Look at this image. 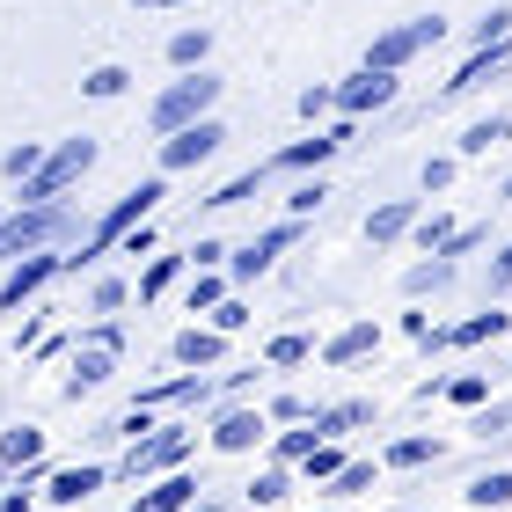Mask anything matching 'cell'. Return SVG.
Here are the masks:
<instances>
[{"label": "cell", "instance_id": "31", "mask_svg": "<svg viewBox=\"0 0 512 512\" xmlns=\"http://www.w3.org/2000/svg\"><path fill=\"white\" fill-rule=\"evenodd\" d=\"M220 300H227V278H220V271H198V278H191V315H213Z\"/></svg>", "mask_w": 512, "mask_h": 512}, {"label": "cell", "instance_id": "5", "mask_svg": "<svg viewBox=\"0 0 512 512\" xmlns=\"http://www.w3.org/2000/svg\"><path fill=\"white\" fill-rule=\"evenodd\" d=\"M447 37V15H417V22H395V30H381L374 44H366V66L374 74H403V66L417 52H432V44Z\"/></svg>", "mask_w": 512, "mask_h": 512}, {"label": "cell", "instance_id": "22", "mask_svg": "<svg viewBox=\"0 0 512 512\" xmlns=\"http://www.w3.org/2000/svg\"><path fill=\"white\" fill-rule=\"evenodd\" d=\"M359 425H374V403H337V410H315V432L330 439V447H337L344 432H359Z\"/></svg>", "mask_w": 512, "mask_h": 512}, {"label": "cell", "instance_id": "36", "mask_svg": "<svg viewBox=\"0 0 512 512\" xmlns=\"http://www.w3.org/2000/svg\"><path fill=\"white\" fill-rule=\"evenodd\" d=\"M300 469H308V476H315V483H337V476H344V454H337V447H330V439H322V447H315V454H308V461H300Z\"/></svg>", "mask_w": 512, "mask_h": 512}, {"label": "cell", "instance_id": "40", "mask_svg": "<svg viewBox=\"0 0 512 512\" xmlns=\"http://www.w3.org/2000/svg\"><path fill=\"white\" fill-rule=\"evenodd\" d=\"M271 425H315V410L300 395H271Z\"/></svg>", "mask_w": 512, "mask_h": 512}, {"label": "cell", "instance_id": "17", "mask_svg": "<svg viewBox=\"0 0 512 512\" xmlns=\"http://www.w3.org/2000/svg\"><path fill=\"white\" fill-rule=\"evenodd\" d=\"M505 66H512V37H505V44H491V52H476V59H469V66H461V74L447 81V96H469V88H483V81H498Z\"/></svg>", "mask_w": 512, "mask_h": 512}, {"label": "cell", "instance_id": "12", "mask_svg": "<svg viewBox=\"0 0 512 512\" xmlns=\"http://www.w3.org/2000/svg\"><path fill=\"white\" fill-rule=\"evenodd\" d=\"M66 271V256L52 249H37V256H22V264H8V286H0V308H22V300H37L52 278Z\"/></svg>", "mask_w": 512, "mask_h": 512}, {"label": "cell", "instance_id": "16", "mask_svg": "<svg viewBox=\"0 0 512 512\" xmlns=\"http://www.w3.org/2000/svg\"><path fill=\"white\" fill-rule=\"evenodd\" d=\"M344 139H352V125H330V132H315V139H293L286 154H271V169H286V176H300V169H322Z\"/></svg>", "mask_w": 512, "mask_h": 512}, {"label": "cell", "instance_id": "35", "mask_svg": "<svg viewBox=\"0 0 512 512\" xmlns=\"http://www.w3.org/2000/svg\"><path fill=\"white\" fill-rule=\"evenodd\" d=\"M88 308H96V315L110 322V315L125 308V278H96V286H88Z\"/></svg>", "mask_w": 512, "mask_h": 512}, {"label": "cell", "instance_id": "48", "mask_svg": "<svg viewBox=\"0 0 512 512\" xmlns=\"http://www.w3.org/2000/svg\"><path fill=\"white\" fill-rule=\"evenodd\" d=\"M505 286H512V242L498 249V264H491V293H505Z\"/></svg>", "mask_w": 512, "mask_h": 512}, {"label": "cell", "instance_id": "50", "mask_svg": "<svg viewBox=\"0 0 512 512\" xmlns=\"http://www.w3.org/2000/svg\"><path fill=\"white\" fill-rule=\"evenodd\" d=\"M132 8H191V0H132Z\"/></svg>", "mask_w": 512, "mask_h": 512}, {"label": "cell", "instance_id": "26", "mask_svg": "<svg viewBox=\"0 0 512 512\" xmlns=\"http://www.w3.org/2000/svg\"><path fill=\"white\" fill-rule=\"evenodd\" d=\"M37 454H44V432L37 425H15L8 439H0V469H30Z\"/></svg>", "mask_w": 512, "mask_h": 512}, {"label": "cell", "instance_id": "39", "mask_svg": "<svg viewBox=\"0 0 512 512\" xmlns=\"http://www.w3.org/2000/svg\"><path fill=\"white\" fill-rule=\"evenodd\" d=\"M322 198H330V183H322V176H315V183H300V191L286 198V220H308V213H315Z\"/></svg>", "mask_w": 512, "mask_h": 512}, {"label": "cell", "instance_id": "19", "mask_svg": "<svg viewBox=\"0 0 512 512\" xmlns=\"http://www.w3.org/2000/svg\"><path fill=\"white\" fill-rule=\"evenodd\" d=\"M191 505H198V483H191V476H161L132 512H191Z\"/></svg>", "mask_w": 512, "mask_h": 512}, {"label": "cell", "instance_id": "13", "mask_svg": "<svg viewBox=\"0 0 512 512\" xmlns=\"http://www.w3.org/2000/svg\"><path fill=\"white\" fill-rule=\"evenodd\" d=\"M417 220H425V213H417V198H381L374 213H366V242H374V249H395L403 235H417Z\"/></svg>", "mask_w": 512, "mask_h": 512}, {"label": "cell", "instance_id": "37", "mask_svg": "<svg viewBox=\"0 0 512 512\" xmlns=\"http://www.w3.org/2000/svg\"><path fill=\"white\" fill-rule=\"evenodd\" d=\"M242 498H249V505H278V498H286V469H278V461H271V469L256 476V483H249Z\"/></svg>", "mask_w": 512, "mask_h": 512}, {"label": "cell", "instance_id": "29", "mask_svg": "<svg viewBox=\"0 0 512 512\" xmlns=\"http://www.w3.org/2000/svg\"><path fill=\"white\" fill-rule=\"evenodd\" d=\"M315 447H322V432H315V425H308V432H278V439H271V454H278V469H293V461H308Z\"/></svg>", "mask_w": 512, "mask_h": 512}, {"label": "cell", "instance_id": "8", "mask_svg": "<svg viewBox=\"0 0 512 512\" xmlns=\"http://www.w3.org/2000/svg\"><path fill=\"white\" fill-rule=\"evenodd\" d=\"M395 96H403V74H374V66H359L352 81H337V118L359 125V118H374V110H388Z\"/></svg>", "mask_w": 512, "mask_h": 512}, {"label": "cell", "instance_id": "6", "mask_svg": "<svg viewBox=\"0 0 512 512\" xmlns=\"http://www.w3.org/2000/svg\"><path fill=\"white\" fill-rule=\"evenodd\" d=\"M118 352H125V330H118V322H96V330H88V344L74 352V374H66V403L96 395L110 374H118Z\"/></svg>", "mask_w": 512, "mask_h": 512}, {"label": "cell", "instance_id": "27", "mask_svg": "<svg viewBox=\"0 0 512 512\" xmlns=\"http://www.w3.org/2000/svg\"><path fill=\"white\" fill-rule=\"evenodd\" d=\"M447 447H439V439H425V432H410V439H395L388 447V469H425V461H439Z\"/></svg>", "mask_w": 512, "mask_h": 512}, {"label": "cell", "instance_id": "47", "mask_svg": "<svg viewBox=\"0 0 512 512\" xmlns=\"http://www.w3.org/2000/svg\"><path fill=\"white\" fill-rule=\"evenodd\" d=\"M220 256H227V242H198L191 264H198V271H220Z\"/></svg>", "mask_w": 512, "mask_h": 512}, {"label": "cell", "instance_id": "34", "mask_svg": "<svg viewBox=\"0 0 512 512\" xmlns=\"http://www.w3.org/2000/svg\"><path fill=\"white\" fill-rule=\"evenodd\" d=\"M330 110H337V81H315V88H300V118H330Z\"/></svg>", "mask_w": 512, "mask_h": 512}, {"label": "cell", "instance_id": "9", "mask_svg": "<svg viewBox=\"0 0 512 512\" xmlns=\"http://www.w3.org/2000/svg\"><path fill=\"white\" fill-rule=\"evenodd\" d=\"M227 147V125L220 118H205V125H191V132H176V139H161V176H183V169H205Z\"/></svg>", "mask_w": 512, "mask_h": 512}, {"label": "cell", "instance_id": "2", "mask_svg": "<svg viewBox=\"0 0 512 512\" xmlns=\"http://www.w3.org/2000/svg\"><path fill=\"white\" fill-rule=\"evenodd\" d=\"M59 242H74V213H66V205H15V213L0 220V256H8V264H22V256H37V249H59Z\"/></svg>", "mask_w": 512, "mask_h": 512}, {"label": "cell", "instance_id": "42", "mask_svg": "<svg viewBox=\"0 0 512 512\" xmlns=\"http://www.w3.org/2000/svg\"><path fill=\"white\" fill-rule=\"evenodd\" d=\"M256 183H264V169H256V176H235V183H220V191L205 198V205H242V198H256Z\"/></svg>", "mask_w": 512, "mask_h": 512}, {"label": "cell", "instance_id": "3", "mask_svg": "<svg viewBox=\"0 0 512 512\" xmlns=\"http://www.w3.org/2000/svg\"><path fill=\"white\" fill-rule=\"evenodd\" d=\"M96 161H103V147H96L88 132H81V139H59L52 161H44V169L22 183V198H15V205H66V191H74V183L96 169Z\"/></svg>", "mask_w": 512, "mask_h": 512}, {"label": "cell", "instance_id": "46", "mask_svg": "<svg viewBox=\"0 0 512 512\" xmlns=\"http://www.w3.org/2000/svg\"><path fill=\"white\" fill-rule=\"evenodd\" d=\"M37 498H44V491H37V483H30V476H22V491H8V498H0V512H30Z\"/></svg>", "mask_w": 512, "mask_h": 512}, {"label": "cell", "instance_id": "20", "mask_svg": "<svg viewBox=\"0 0 512 512\" xmlns=\"http://www.w3.org/2000/svg\"><path fill=\"white\" fill-rule=\"evenodd\" d=\"M205 59H213V30H176L169 37V66L176 74H205Z\"/></svg>", "mask_w": 512, "mask_h": 512}, {"label": "cell", "instance_id": "1", "mask_svg": "<svg viewBox=\"0 0 512 512\" xmlns=\"http://www.w3.org/2000/svg\"><path fill=\"white\" fill-rule=\"evenodd\" d=\"M220 74H176L169 88L154 96V110H147V125L161 132V139H176V132H191V125H205L213 118V103H220Z\"/></svg>", "mask_w": 512, "mask_h": 512}, {"label": "cell", "instance_id": "38", "mask_svg": "<svg viewBox=\"0 0 512 512\" xmlns=\"http://www.w3.org/2000/svg\"><path fill=\"white\" fill-rule=\"evenodd\" d=\"M308 352H315V344L300 337V330H286V337H271V352H264V359H271V366H300Z\"/></svg>", "mask_w": 512, "mask_h": 512}, {"label": "cell", "instance_id": "24", "mask_svg": "<svg viewBox=\"0 0 512 512\" xmlns=\"http://www.w3.org/2000/svg\"><path fill=\"white\" fill-rule=\"evenodd\" d=\"M512 139V118H476L469 132H461V161H476V154H491Z\"/></svg>", "mask_w": 512, "mask_h": 512}, {"label": "cell", "instance_id": "4", "mask_svg": "<svg viewBox=\"0 0 512 512\" xmlns=\"http://www.w3.org/2000/svg\"><path fill=\"white\" fill-rule=\"evenodd\" d=\"M161 198H169V183H161V176H147L139 191H125V198H118V205H110V213L96 220V235H88V249H81V256H66V271H81V264H88L96 249H110V242L139 235V227H147V213H154Z\"/></svg>", "mask_w": 512, "mask_h": 512}, {"label": "cell", "instance_id": "28", "mask_svg": "<svg viewBox=\"0 0 512 512\" xmlns=\"http://www.w3.org/2000/svg\"><path fill=\"white\" fill-rule=\"evenodd\" d=\"M44 161H52V147H37V139H22V147H8V161H0V169H8V183L22 191V183H30Z\"/></svg>", "mask_w": 512, "mask_h": 512}, {"label": "cell", "instance_id": "52", "mask_svg": "<svg viewBox=\"0 0 512 512\" xmlns=\"http://www.w3.org/2000/svg\"><path fill=\"white\" fill-rule=\"evenodd\" d=\"M315 512H337V505H315Z\"/></svg>", "mask_w": 512, "mask_h": 512}, {"label": "cell", "instance_id": "32", "mask_svg": "<svg viewBox=\"0 0 512 512\" xmlns=\"http://www.w3.org/2000/svg\"><path fill=\"white\" fill-rule=\"evenodd\" d=\"M439 395H447V403H461V410H483V403H491V381H483V374H461V381H447Z\"/></svg>", "mask_w": 512, "mask_h": 512}, {"label": "cell", "instance_id": "45", "mask_svg": "<svg viewBox=\"0 0 512 512\" xmlns=\"http://www.w3.org/2000/svg\"><path fill=\"white\" fill-rule=\"evenodd\" d=\"M454 169H461L454 154H432V161H425V191H447V183H454Z\"/></svg>", "mask_w": 512, "mask_h": 512}, {"label": "cell", "instance_id": "30", "mask_svg": "<svg viewBox=\"0 0 512 512\" xmlns=\"http://www.w3.org/2000/svg\"><path fill=\"white\" fill-rule=\"evenodd\" d=\"M176 271H183V256H154L147 278H139V300H161V293L176 286Z\"/></svg>", "mask_w": 512, "mask_h": 512}, {"label": "cell", "instance_id": "49", "mask_svg": "<svg viewBox=\"0 0 512 512\" xmlns=\"http://www.w3.org/2000/svg\"><path fill=\"white\" fill-rule=\"evenodd\" d=\"M505 425H512V403H498V410H483V417H476V432H505Z\"/></svg>", "mask_w": 512, "mask_h": 512}, {"label": "cell", "instance_id": "44", "mask_svg": "<svg viewBox=\"0 0 512 512\" xmlns=\"http://www.w3.org/2000/svg\"><path fill=\"white\" fill-rule=\"evenodd\" d=\"M213 330H220V337L249 330V308H242V300H220V308H213Z\"/></svg>", "mask_w": 512, "mask_h": 512}, {"label": "cell", "instance_id": "11", "mask_svg": "<svg viewBox=\"0 0 512 512\" xmlns=\"http://www.w3.org/2000/svg\"><path fill=\"white\" fill-rule=\"evenodd\" d=\"M300 242V220H278V227H264V235H256L249 249H235V256H227V271H235V278H264L271 264H278V256H286Z\"/></svg>", "mask_w": 512, "mask_h": 512}, {"label": "cell", "instance_id": "18", "mask_svg": "<svg viewBox=\"0 0 512 512\" xmlns=\"http://www.w3.org/2000/svg\"><path fill=\"white\" fill-rule=\"evenodd\" d=\"M96 491H103V469H88V461H81V469H59L52 483H44V498H52V505H81Z\"/></svg>", "mask_w": 512, "mask_h": 512}, {"label": "cell", "instance_id": "33", "mask_svg": "<svg viewBox=\"0 0 512 512\" xmlns=\"http://www.w3.org/2000/svg\"><path fill=\"white\" fill-rule=\"evenodd\" d=\"M469 37H476V52H491V44H505V37H512V8H491L483 22H469Z\"/></svg>", "mask_w": 512, "mask_h": 512}, {"label": "cell", "instance_id": "51", "mask_svg": "<svg viewBox=\"0 0 512 512\" xmlns=\"http://www.w3.org/2000/svg\"><path fill=\"white\" fill-rule=\"evenodd\" d=\"M498 205H512V176H505V183H498Z\"/></svg>", "mask_w": 512, "mask_h": 512}, {"label": "cell", "instance_id": "41", "mask_svg": "<svg viewBox=\"0 0 512 512\" xmlns=\"http://www.w3.org/2000/svg\"><path fill=\"white\" fill-rule=\"evenodd\" d=\"M366 483H374V461H344V476L330 483V491H337V498H359Z\"/></svg>", "mask_w": 512, "mask_h": 512}, {"label": "cell", "instance_id": "15", "mask_svg": "<svg viewBox=\"0 0 512 512\" xmlns=\"http://www.w3.org/2000/svg\"><path fill=\"white\" fill-rule=\"evenodd\" d=\"M366 352H381V322L374 315H359V322H344V330L322 344V366H359Z\"/></svg>", "mask_w": 512, "mask_h": 512}, {"label": "cell", "instance_id": "25", "mask_svg": "<svg viewBox=\"0 0 512 512\" xmlns=\"http://www.w3.org/2000/svg\"><path fill=\"white\" fill-rule=\"evenodd\" d=\"M125 88H132V74H125L118 59H103V66H88V74H81V96H96V103L125 96Z\"/></svg>", "mask_w": 512, "mask_h": 512}, {"label": "cell", "instance_id": "23", "mask_svg": "<svg viewBox=\"0 0 512 512\" xmlns=\"http://www.w3.org/2000/svg\"><path fill=\"white\" fill-rule=\"evenodd\" d=\"M461 498H469L476 512H505V505H512V469H491V476H476Z\"/></svg>", "mask_w": 512, "mask_h": 512}, {"label": "cell", "instance_id": "21", "mask_svg": "<svg viewBox=\"0 0 512 512\" xmlns=\"http://www.w3.org/2000/svg\"><path fill=\"white\" fill-rule=\"evenodd\" d=\"M505 330H512V315L483 308V315H469V322H454V330H447V344H461V352H476V344H491V337H505Z\"/></svg>", "mask_w": 512, "mask_h": 512}, {"label": "cell", "instance_id": "7", "mask_svg": "<svg viewBox=\"0 0 512 512\" xmlns=\"http://www.w3.org/2000/svg\"><path fill=\"white\" fill-rule=\"evenodd\" d=\"M198 447V432L191 425H169V432H154V439H139V447H125L118 461V483H147V476H176V461Z\"/></svg>", "mask_w": 512, "mask_h": 512}, {"label": "cell", "instance_id": "10", "mask_svg": "<svg viewBox=\"0 0 512 512\" xmlns=\"http://www.w3.org/2000/svg\"><path fill=\"white\" fill-rule=\"evenodd\" d=\"M205 439H213V454H249L271 439V410H220Z\"/></svg>", "mask_w": 512, "mask_h": 512}, {"label": "cell", "instance_id": "14", "mask_svg": "<svg viewBox=\"0 0 512 512\" xmlns=\"http://www.w3.org/2000/svg\"><path fill=\"white\" fill-rule=\"evenodd\" d=\"M169 359L183 366V374H205V366H220V359H227V337L213 330V322H205V330L191 322V330H176V344H169Z\"/></svg>", "mask_w": 512, "mask_h": 512}, {"label": "cell", "instance_id": "43", "mask_svg": "<svg viewBox=\"0 0 512 512\" xmlns=\"http://www.w3.org/2000/svg\"><path fill=\"white\" fill-rule=\"evenodd\" d=\"M447 271H454V264L439 256V264H417V271L403 278V286H410V293H432V286H447Z\"/></svg>", "mask_w": 512, "mask_h": 512}]
</instances>
